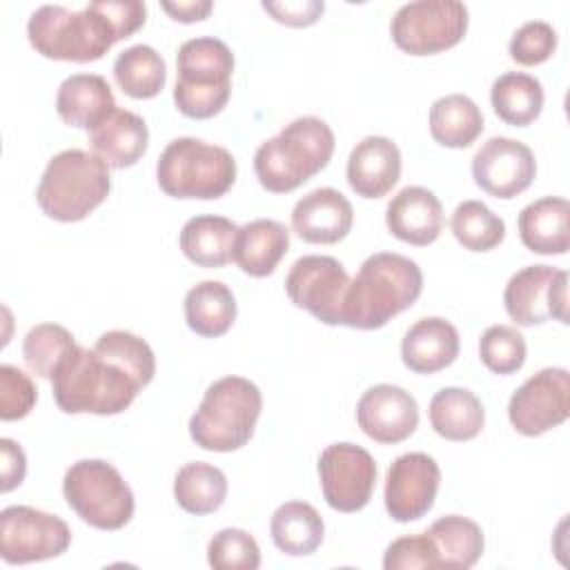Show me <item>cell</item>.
<instances>
[{
    "mask_svg": "<svg viewBox=\"0 0 570 570\" xmlns=\"http://www.w3.org/2000/svg\"><path fill=\"white\" fill-rule=\"evenodd\" d=\"M568 220V200L561 196H543L521 209L517 220L519 238L534 254H566L570 245Z\"/></svg>",
    "mask_w": 570,
    "mask_h": 570,
    "instance_id": "cell-26",
    "label": "cell"
},
{
    "mask_svg": "<svg viewBox=\"0 0 570 570\" xmlns=\"http://www.w3.org/2000/svg\"><path fill=\"white\" fill-rule=\"evenodd\" d=\"M401 149L387 136H365L347 158V183L361 198L385 196L401 178Z\"/></svg>",
    "mask_w": 570,
    "mask_h": 570,
    "instance_id": "cell-21",
    "label": "cell"
},
{
    "mask_svg": "<svg viewBox=\"0 0 570 570\" xmlns=\"http://www.w3.org/2000/svg\"><path fill=\"white\" fill-rule=\"evenodd\" d=\"M263 9L281 24L289 27H309L325 11L323 0H294V2H263Z\"/></svg>",
    "mask_w": 570,
    "mask_h": 570,
    "instance_id": "cell-43",
    "label": "cell"
},
{
    "mask_svg": "<svg viewBox=\"0 0 570 570\" xmlns=\"http://www.w3.org/2000/svg\"><path fill=\"white\" fill-rule=\"evenodd\" d=\"M69 508L96 530H120L134 517V492L122 474L102 459L71 463L62 479Z\"/></svg>",
    "mask_w": 570,
    "mask_h": 570,
    "instance_id": "cell-9",
    "label": "cell"
},
{
    "mask_svg": "<svg viewBox=\"0 0 570 570\" xmlns=\"http://www.w3.org/2000/svg\"><path fill=\"white\" fill-rule=\"evenodd\" d=\"M428 122L432 138L452 149L470 147L483 131V114L465 94H448L436 98L430 107Z\"/></svg>",
    "mask_w": 570,
    "mask_h": 570,
    "instance_id": "cell-31",
    "label": "cell"
},
{
    "mask_svg": "<svg viewBox=\"0 0 570 570\" xmlns=\"http://www.w3.org/2000/svg\"><path fill=\"white\" fill-rule=\"evenodd\" d=\"M289 249V232L274 218H256L238 227L232 261L247 276L263 278L274 274Z\"/></svg>",
    "mask_w": 570,
    "mask_h": 570,
    "instance_id": "cell-24",
    "label": "cell"
},
{
    "mask_svg": "<svg viewBox=\"0 0 570 570\" xmlns=\"http://www.w3.org/2000/svg\"><path fill=\"white\" fill-rule=\"evenodd\" d=\"M238 225L225 216L203 214L189 218L178 236L187 261L198 267H223L232 261Z\"/></svg>",
    "mask_w": 570,
    "mask_h": 570,
    "instance_id": "cell-27",
    "label": "cell"
},
{
    "mask_svg": "<svg viewBox=\"0 0 570 570\" xmlns=\"http://www.w3.org/2000/svg\"><path fill=\"white\" fill-rule=\"evenodd\" d=\"M116 107L109 82L98 73H71L60 82L56 94V111L62 122L87 131Z\"/></svg>",
    "mask_w": 570,
    "mask_h": 570,
    "instance_id": "cell-25",
    "label": "cell"
},
{
    "mask_svg": "<svg viewBox=\"0 0 570 570\" xmlns=\"http://www.w3.org/2000/svg\"><path fill=\"white\" fill-rule=\"evenodd\" d=\"M468 22V7L459 0H416L396 9L390 33L401 51L432 56L459 45Z\"/></svg>",
    "mask_w": 570,
    "mask_h": 570,
    "instance_id": "cell-10",
    "label": "cell"
},
{
    "mask_svg": "<svg viewBox=\"0 0 570 570\" xmlns=\"http://www.w3.org/2000/svg\"><path fill=\"white\" fill-rule=\"evenodd\" d=\"M269 534L283 554L307 557L323 543L325 523L314 505L305 501H285L269 519Z\"/></svg>",
    "mask_w": 570,
    "mask_h": 570,
    "instance_id": "cell-29",
    "label": "cell"
},
{
    "mask_svg": "<svg viewBox=\"0 0 570 570\" xmlns=\"http://www.w3.org/2000/svg\"><path fill=\"white\" fill-rule=\"evenodd\" d=\"M109 191V165L100 156L85 149H65L47 163L36 200L45 216L60 223H76L102 205Z\"/></svg>",
    "mask_w": 570,
    "mask_h": 570,
    "instance_id": "cell-5",
    "label": "cell"
},
{
    "mask_svg": "<svg viewBox=\"0 0 570 570\" xmlns=\"http://www.w3.org/2000/svg\"><path fill=\"white\" fill-rule=\"evenodd\" d=\"M423 292V272L416 261L396 252L367 256L356 276L350 278L341 325L354 330H379L390 318L412 307Z\"/></svg>",
    "mask_w": 570,
    "mask_h": 570,
    "instance_id": "cell-3",
    "label": "cell"
},
{
    "mask_svg": "<svg viewBox=\"0 0 570 570\" xmlns=\"http://www.w3.org/2000/svg\"><path fill=\"white\" fill-rule=\"evenodd\" d=\"M543 100L546 94L541 80L523 71L501 73L490 89L494 114L512 127H528L534 122L543 109Z\"/></svg>",
    "mask_w": 570,
    "mask_h": 570,
    "instance_id": "cell-32",
    "label": "cell"
},
{
    "mask_svg": "<svg viewBox=\"0 0 570 570\" xmlns=\"http://www.w3.org/2000/svg\"><path fill=\"white\" fill-rule=\"evenodd\" d=\"M0 490L2 492H11L13 488H18L24 481L27 474V456L20 448V443H16L13 439H0Z\"/></svg>",
    "mask_w": 570,
    "mask_h": 570,
    "instance_id": "cell-44",
    "label": "cell"
},
{
    "mask_svg": "<svg viewBox=\"0 0 570 570\" xmlns=\"http://www.w3.org/2000/svg\"><path fill=\"white\" fill-rule=\"evenodd\" d=\"M356 423L376 443H401L412 436L419 425L416 399L392 383L372 385L356 403Z\"/></svg>",
    "mask_w": 570,
    "mask_h": 570,
    "instance_id": "cell-18",
    "label": "cell"
},
{
    "mask_svg": "<svg viewBox=\"0 0 570 570\" xmlns=\"http://www.w3.org/2000/svg\"><path fill=\"white\" fill-rule=\"evenodd\" d=\"M154 374L156 356L149 343L111 330L100 334L91 350L76 343L49 381L62 412L111 416L125 412Z\"/></svg>",
    "mask_w": 570,
    "mask_h": 570,
    "instance_id": "cell-1",
    "label": "cell"
},
{
    "mask_svg": "<svg viewBox=\"0 0 570 570\" xmlns=\"http://www.w3.org/2000/svg\"><path fill=\"white\" fill-rule=\"evenodd\" d=\"M263 410L256 383L243 376L214 381L189 419L191 441L209 452H234L247 445Z\"/></svg>",
    "mask_w": 570,
    "mask_h": 570,
    "instance_id": "cell-6",
    "label": "cell"
},
{
    "mask_svg": "<svg viewBox=\"0 0 570 570\" xmlns=\"http://www.w3.org/2000/svg\"><path fill=\"white\" fill-rule=\"evenodd\" d=\"M147 20L140 0H94L82 11L60 4L38 7L27 22L31 47L51 60L94 62Z\"/></svg>",
    "mask_w": 570,
    "mask_h": 570,
    "instance_id": "cell-2",
    "label": "cell"
},
{
    "mask_svg": "<svg viewBox=\"0 0 570 570\" xmlns=\"http://www.w3.org/2000/svg\"><path fill=\"white\" fill-rule=\"evenodd\" d=\"M234 53L214 38H189L176 53V109L194 120H205L220 114L232 94Z\"/></svg>",
    "mask_w": 570,
    "mask_h": 570,
    "instance_id": "cell-7",
    "label": "cell"
},
{
    "mask_svg": "<svg viewBox=\"0 0 570 570\" xmlns=\"http://www.w3.org/2000/svg\"><path fill=\"white\" fill-rule=\"evenodd\" d=\"M225 497L227 476L220 468L212 463H185L174 476V499L189 514H212L225 503Z\"/></svg>",
    "mask_w": 570,
    "mask_h": 570,
    "instance_id": "cell-34",
    "label": "cell"
},
{
    "mask_svg": "<svg viewBox=\"0 0 570 570\" xmlns=\"http://www.w3.org/2000/svg\"><path fill=\"white\" fill-rule=\"evenodd\" d=\"M385 570H441L434 539L425 532L394 539L383 554Z\"/></svg>",
    "mask_w": 570,
    "mask_h": 570,
    "instance_id": "cell-40",
    "label": "cell"
},
{
    "mask_svg": "<svg viewBox=\"0 0 570 570\" xmlns=\"http://www.w3.org/2000/svg\"><path fill=\"white\" fill-rule=\"evenodd\" d=\"M452 234L463 249L490 252L505 238V223L481 200H463L452 212Z\"/></svg>",
    "mask_w": 570,
    "mask_h": 570,
    "instance_id": "cell-36",
    "label": "cell"
},
{
    "mask_svg": "<svg viewBox=\"0 0 570 570\" xmlns=\"http://www.w3.org/2000/svg\"><path fill=\"white\" fill-rule=\"evenodd\" d=\"M114 80L129 98H154L165 89L167 67L149 45H131L114 60Z\"/></svg>",
    "mask_w": 570,
    "mask_h": 570,
    "instance_id": "cell-35",
    "label": "cell"
},
{
    "mask_svg": "<svg viewBox=\"0 0 570 570\" xmlns=\"http://www.w3.org/2000/svg\"><path fill=\"white\" fill-rule=\"evenodd\" d=\"M69 525L31 505H9L0 512V554L9 566L47 561L67 552Z\"/></svg>",
    "mask_w": 570,
    "mask_h": 570,
    "instance_id": "cell-11",
    "label": "cell"
},
{
    "mask_svg": "<svg viewBox=\"0 0 570 570\" xmlns=\"http://www.w3.org/2000/svg\"><path fill=\"white\" fill-rule=\"evenodd\" d=\"M428 534L436 543L441 570H468L481 559L485 548L481 525L461 514H445L436 519L428 528Z\"/></svg>",
    "mask_w": 570,
    "mask_h": 570,
    "instance_id": "cell-33",
    "label": "cell"
},
{
    "mask_svg": "<svg viewBox=\"0 0 570 570\" xmlns=\"http://www.w3.org/2000/svg\"><path fill=\"white\" fill-rule=\"evenodd\" d=\"M537 176L532 149L508 136L488 138L472 158L474 183L494 198H514L525 191Z\"/></svg>",
    "mask_w": 570,
    "mask_h": 570,
    "instance_id": "cell-17",
    "label": "cell"
},
{
    "mask_svg": "<svg viewBox=\"0 0 570 570\" xmlns=\"http://www.w3.org/2000/svg\"><path fill=\"white\" fill-rule=\"evenodd\" d=\"M347 285L350 276L343 263L323 254L296 258L285 276V292L289 301L325 325H341Z\"/></svg>",
    "mask_w": 570,
    "mask_h": 570,
    "instance_id": "cell-13",
    "label": "cell"
},
{
    "mask_svg": "<svg viewBox=\"0 0 570 570\" xmlns=\"http://www.w3.org/2000/svg\"><path fill=\"white\" fill-rule=\"evenodd\" d=\"M570 414V374L566 367H543L510 396L508 419L523 436H541Z\"/></svg>",
    "mask_w": 570,
    "mask_h": 570,
    "instance_id": "cell-15",
    "label": "cell"
},
{
    "mask_svg": "<svg viewBox=\"0 0 570 570\" xmlns=\"http://www.w3.org/2000/svg\"><path fill=\"white\" fill-rule=\"evenodd\" d=\"M432 430L448 441H470L485 423L481 399L465 387H441L428 407Z\"/></svg>",
    "mask_w": 570,
    "mask_h": 570,
    "instance_id": "cell-28",
    "label": "cell"
},
{
    "mask_svg": "<svg viewBox=\"0 0 570 570\" xmlns=\"http://www.w3.org/2000/svg\"><path fill=\"white\" fill-rule=\"evenodd\" d=\"M510 58L523 67L546 62L557 49V31L546 20L523 22L510 38Z\"/></svg>",
    "mask_w": 570,
    "mask_h": 570,
    "instance_id": "cell-41",
    "label": "cell"
},
{
    "mask_svg": "<svg viewBox=\"0 0 570 570\" xmlns=\"http://www.w3.org/2000/svg\"><path fill=\"white\" fill-rule=\"evenodd\" d=\"M508 316L532 327L550 318L568 323V272L552 265H528L514 272L503 289Z\"/></svg>",
    "mask_w": 570,
    "mask_h": 570,
    "instance_id": "cell-12",
    "label": "cell"
},
{
    "mask_svg": "<svg viewBox=\"0 0 570 570\" xmlns=\"http://www.w3.org/2000/svg\"><path fill=\"white\" fill-rule=\"evenodd\" d=\"M528 345L523 334L512 325H490L479 338L481 363L501 376L514 374L523 367Z\"/></svg>",
    "mask_w": 570,
    "mask_h": 570,
    "instance_id": "cell-38",
    "label": "cell"
},
{
    "mask_svg": "<svg viewBox=\"0 0 570 570\" xmlns=\"http://www.w3.org/2000/svg\"><path fill=\"white\" fill-rule=\"evenodd\" d=\"M354 223L352 203L334 187H318L296 200L292 209L294 234L314 245L343 240Z\"/></svg>",
    "mask_w": 570,
    "mask_h": 570,
    "instance_id": "cell-19",
    "label": "cell"
},
{
    "mask_svg": "<svg viewBox=\"0 0 570 570\" xmlns=\"http://www.w3.org/2000/svg\"><path fill=\"white\" fill-rule=\"evenodd\" d=\"M163 11H167L178 22H196L205 20L209 11L214 9V2L209 0H185V2H163Z\"/></svg>",
    "mask_w": 570,
    "mask_h": 570,
    "instance_id": "cell-45",
    "label": "cell"
},
{
    "mask_svg": "<svg viewBox=\"0 0 570 570\" xmlns=\"http://www.w3.org/2000/svg\"><path fill=\"white\" fill-rule=\"evenodd\" d=\"M441 485V468L425 452H407L392 461L385 474V510L399 523L425 517Z\"/></svg>",
    "mask_w": 570,
    "mask_h": 570,
    "instance_id": "cell-16",
    "label": "cell"
},
{
    "mask_svg": "<svg viewBox=\"0 0 570 570\" xmlns=\"http://www.w3.org/2000/svg\"><path fill=\"white\" fill-rule=\"evenodd\" d=\"M89 145L109 167L125 169L136 165L147 151L149 129L142 116L116 107L89 129Z\"/></svg>",
    "mask_w": 570,
    "mask_h": 570,
    "instance_id": "cell-23",
    "label": "cell"
},
{
    "mask_svg": "<svg viewBox=\"0 0 570 570\" xmlns=\"http://www.w3.org/2000/svg\"><path fill=\"white\" fill-rule=\"evenodd\" d=\"M158 187L171 198L212 200L225 196L236 180L229 149L200 138H174L156 163Z\"/></svg>",
    "mask_w": 570,
    "mask_h": 570,
    "instance_id": "cell-8",
    "label": "cell"
},
{
    "mask_svg": "<svg viewBox=\"0 0 570 570\" xmlns=\"http://www.w3.org/2000/svg\"><path fill=\"white\" fill-rule=\"evenodd\" d=\"M334 131L316 116L287 122L254 154V174L263 189L287 194L327 167L334 154Z\"/></svg>",
    "mask_w": 570,
    "mask_h": 570,
    "instance_id": "cell-4",
    "label": "cell"
},
{
    "mask_svg": "<svg viewBox=\"0 0 570 570\" xmlns=\"http://www.w3.org/2000/svg\"><path fill=\"white\" fill-rule=\"evenodd\" d=\"M461 341L456 327L443 316L419 318L401 341L403 365L416 374H434L452 365Z\"/></svg>",
    "mask_w": 570,
    "mask_h": 570,
    "instance_id": "cell-22",
    "label": "cell"
},
{
    "mask_svg": "<svg viewBox=\"0 0 570 570\" xmlns=\"http://www.w3.org/2000/svg\"><path fill=\"white\" fill-rule=\"evenodd\" d=\"M185 321L191 332L216 338L229 332L236 321L234 292L220 281H200L185 294Z\"/></svg>",
    "mask_w": 570,
    "mask_h": 570,
    "instance_id": "cell-30",
    "label": "cell"
},
{
    "mask_svg": "<svg viewBox=\"0 0 570 570\" xmlns=\"http://www.w3.org/2000/svg\"><path fill=\"white\" fill-rule=\"evenodd\" d=\"M385 225L399 240L425 247L441 236L443 205L434 191L407 185L387 203Z\"/></svg>",
    "mask_w": 570,
    "mask_h": 570,
    "instance_id": "cell-20",
    "label": "cell"
},
{
    "mask_svg": "<svg viewBox=\"0 0 570 570\" xmlns=\"http://www.w3.org/2000/svg\"><path fill=\"white\" fill-rule=\"evenodd\" d=\"M318 479L325 503L336 512L363 510L376 485V461L356 443H332L318 456Z\"/></svg>",
    "mask_w": 570,
    "mask_h": 570,
    "instance_id": "cell-14",
    "label": "cell"
},
{
    "mask_svg": "<svg viewBox=\"0 0 570 570\" xmlns=\"http://www.w3.org/2000/svg\"><path fill=\"white\" fill-rule=\"evenodd\" d=\"M207 563L214 570H256L261 568V548L249 532L223 528L209 539Z\"/></svg>",
    "mask_w": 570,
    "mask_h": 570,
    "instance_id": "cell-39",
    "label": "cell"
},
{
    "mask_svg": "<svg viewBox=\"0 0 570 570\" xmlns=\"http://www.w3.org/2000/svg\"><path fill=\"white\" fill-rule=\"evenodd\" d=\"M76 345L73 334L58 323H40L33 325L22 341V356L27 367L40 376L51 379L60 361Z\"/></svg>",
    "mask_w": 570,
    "mask_h": 570,
    "instance_id": "cell-37",
    "label": "cell"
},
{
    "mask_svg": "<svg viewBox=\"0 0 570 570\" xmlns=\"http://www.w3.org/2000/svg\"><path fill=\"white\" fill-rule=\"evenodd\" d=\"M38 401V390L27 372L16 365H0V419L18 421L24 419Z\"/></svg>",
    "mask_w": 570,
    "mask_h": 570,
    "instance_id": "cell-42",
    "label": "cell"
}]
</instances>
